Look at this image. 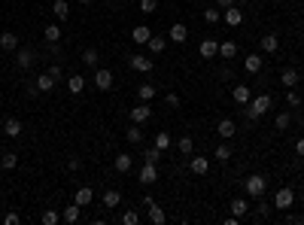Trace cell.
<instances>
[{
  "label": "cell",
  "mask_w": 304,
  "mask_h": 225,
  "mask_svg": "<svg viewBox=\"0 0 304 225\" xmlns=\"http://www.w3.org/2000/svg\"><path fill=\"white\" fill-rule=\"evenodd\" d=\"M268 110H271V95H258V97L250 100V107H246V119L256 122V119H262Z\"/></svg>",
  "instance_id": "obj_1"
},
{
  "label": "cell",
  "mask_w": 304,
  "mask_h": 225,
  "mask_svg": "<svg viewBox=\"0 0 304 225\" xmlns=\"http://www.w3.org/2000/svg\"><path fill=\"white\" fill-rule=\"evenodd\" d=\"M265 189H268V177H262V174H253V177L243 179V192L250 198H262Z\"/></svg>",
  "instance_id": "obj_2"
},
{
  "label": "cell",
  "mask_w": 304,
  "mask_h": 225,
  "mask_svg": "<svg viewBox=\"0 0 304 225\" xmlns=\"http://www.w3.org/2000/svg\"><path fill=\"white\" fill-rule=\"evenodd\" d=\"M128 116H131L134 125H143V122H149V119H152V104H149V100H140L137 107H131V110H128Z\"/></svg>",
  "instance_id": "obj_3"
},
{
  "label": "cell",
  "mask_w": 304,
  "mask_h": 225,
  "mask_svg": "<svg viewBox=\"0 0 304 225\" xmlns=\"http://www.w3.org/2000/svg\"><path fill=\"white\" fill-rule=\"evenodd\" d=\"M292 204H295V189H292V186H283V189L274 195V210H289Z\"/></svg>",
  "instance_id": "obj_4"
},
{
  "label": "cell",
  "mask_w": 304,
  "mask_h": 225,
  "mask_svg": "<svg viewBox=\"0 0 304 225\" xmlns=\"http://www.w3.org/2000/svg\"><path fill=\"white\" fill-rule=\"evenodd\" d=\"M128 64H131V70H137V73H152V67H155V61L146 58V55H131Z\"/></svg>",
  "instance_id": "obj_5"
},
{
  "label": "cell",
  "mask_w": 304,
  "mask_h": 225,
  "mask_svg": "<svg viewBox=\"0 0 304 225\" xmlns=\"http://www.w3.org/2000/svg\"><path fill=\"white\" fill-rule=\"evenodd\" d=\"M146 216H149L152 225H164L167 222V213L161 210V204H155V201H146Z\"/></svg>",
  "instance_id": "obj_6"
},
{
  "label": "cell",
  "mask_w": 304,
  "mask_h": 225,
  "mask_svg": "<svg viewBox=\"0 0 304 225\" xmlns=\"http://www.w3.org/2000/svg\"><path fill=\"white\" fill-rule=\"evenodd\" d=\"M95 88L97 92H110L112 88V73L107 70V67H97L95 70Z\"/></svg>",
  "instance_id": "obj_7"
},
{
  "label": "cell",
  "mask_w": 304,
  "mask_h": 225,
  "mask_svg": "<svg viewBox=\"0 0 304 225\" xmlns=\"http://www.w3.org/2000/svg\"><path fill=\"white\" fill-rule=\"evenodd\" d=\"M33 61H37V52H33V49H16V64H18V70H28V67H33Z\"/></svg>",
  "instance_id": "obj_8"
},
{
  "label": "cell",
  "mask_w": 304,
  "mask_h": 225,
  "mask_svg": "<svg viewBox=\"0 0 304 225\" xmlns=\"http://www.w3.org/2000/svg\"><path fill=\"white\" fill-rule=\"evenodd\" d=\"M155 179H159V167L149 164V161H143V167H140V183L143 186H152Z\"/></svg>",
  "instance_id": "obj_9"
},
{
  "label": "cell",
  "mask_w": 304,
  "mask_h": 225,
  "mask_svg": "<svg viewBox=\"0 0 304 225\" xmlns=\"http://www.w3.org/2000/svg\"><path fill=\"white\" fill-rule=\"evenodd\" d=\"M55 85H58V80H55V76H52L49 70L37 76V88H40V92H43V95H49V92H55Z\"/></svg>",
  "instance_id": "obj_10"
},
{
  "label": "cell",
  "mask_w": 304,
  "mask_h": 225,
  "mask_svg": "<svg viewBox=\"0 0 304 225\" xmlns=\"http://www.w3.org/2000/svg\"><path fill=\"white\" fill-rule=\"evenodd\" d=\"M216 134H219L222 140H231L234 134H238V125H234V119H222L219 125H216Z\"/></svg>",
  "instance_id": "obj_11"
},
{
  "label": "cell",
  "mask_w": 304,
  "mask_h": 225,
  "mask_svg": "<svg viewBox=\"0 0 304 225\" xmlns=\"http://www.w3.org/2000/svg\"><path fill=\"white\" fill-rule=\"evenodd\" d=\"M201 58H216V55H219V43L216 40H213V37H207V40H201Z\"/></svg>",
  "instance_id": "obj_12"
},
{
  "label": "cell",
  "mask_w": 304,
  "mask_h": 225,
  "mask_svg": "<svg viewBox=\"0 0 304 225\" xmlns=\"http://www.w3.org/2000/svg\"><path fill=\"white\" fill-rule=\"evenodd\" d=\"M262 67H265L262 55H246V58H243V70L246 73H262Z\"/></svg>",
  "instance_id": "obj_13"
},
{
  "label": "cell",
  "mask_w": 304,
  "mask_h": 225,
  "mask_svg": "<svg viewBox=\"0 0 304 225\" xmlns=\"http://www.w3.org/2000/svg\"><path fill=\"white\" fill-rule=\"evenodd\" d=\"M112 167H116V171H119V174H128V171H131V167H134V159H131V155H128V152H119V155H116V159H112Z\"/></svg>",
  "instance_id": "obj_14"
},
{
  "label": "cell",
  "mask_w": 304,
  "mask_h": 225,
  "mask_svg": "<svg viewBox=\"0 0 304 225\" xmlns=\"http://www.w3.org/2000/svg\"><path fill=\"white\" fill-rule=\"evenodd\" d=\"M0 49L3 52H16L18 49V33H13V31L0 33Z\"/></svg>",
  "instance_id": "obj_15"
},
{
  "label": "cell",
  "mask_w": 304,
  "mask_h": 225,
  "mask_svg": "<svg viewBox=\"0 0 304 225\" xmlns=\"http://www.w3.org/2000/svg\"><path fill=\"white\" fill-rule=\"evenodd\" d=\"M231 97H234V104H240V107H246V104H250V85H243V82H238V85H234V92H231Z\"/></svg>",
  "instance_id": "obj_16"
},
{
  "label": "cell",
  "mask_w": 304,
  "mask_h": 225,
  "mask_svg": "<svg viewBox=\"0 0 304 225\" xmlns=\"http://www.w3.org/2000/svg\"><path fill=\"white\" fill-rule=\"evenodd\" d=\"M189 167H192V174H198V177H204V174L210 171V161L204 159V155H192V161H189Z\"/></svg>",
  "instance_id": "obj_17"
},
{
  "label": "cell",
  "mask_w": 304,
  "mask_h": 225,
  "mask_svg": "<svg viewBox=\"0 0 304 225\" xmlns=\"http://www.w3.org/2000/svg\"><path fill=\"white\" fill-rule=\"evenodd\" d=\"M167 37H171L174 43H186V40H189V28L183 25V21H176V25L167 31Z\"/></svg>",
  "instance_id": "obj_18"
},
{
  "label": "cell",
  "mask_w": 304,
  "mask_h": 225,
  "mask_svg": "<svg viewBox=\"0 0 304 225\" xmlns=\"http://www.w3.org/2000/svg\"><path fill=\"white\" fill-rule=\"evenodd\" d=\"M225 25H231V28H238L240 25V21H243V9H238V6H228V9H225Z\"/></svg>",
  "instance_id": "obj_19"
},
{
  "label": "cell",
  "mask_w": 304,
  "mask_h": 225,
  "mask_svg": "<svg viewBox=\"0 0 304 225\" xmlns=\"http://www.w3.org/2000/svg\"><path fill=\"white\" fill-rule=\"evenodd\" d=\"M277 49H280V37H277V33H265V37H262V52L274 55Z\"/></svg>",
  "instance_id": "obj_20"
},
{
  "label": "cell",
  "mask_w": 304,
  "mask_h": 225,
  "mask_svg": "<svg viewBox=\"0 0 304 225\" xmlns=\"http://www.w3.org/2000/svg\"><path fill=\"white\" fill-rule=\"evenodd\" d=\"M92 198H95V192H92L88 186H80V189H76V195H73V201H76L80 207H88V204H92Z\"/></svg>",
  "instance_id": "obj_21"
},
{
  "label": "cell",
  "mask_w": 304,
  "mask_h": 225,
  "mask_svg": "<svg viewBox=\"0 0 304 225\" xmlns=\"http://www.w3.org/2000/svg\"><path fill=\"white\" fill-rule=\"evenodd\" d=\"M280 82H283L286 88H295L301 80H298V70H295V67H286V70L283 73H280Z\"/></svg>",
  "instance_id": "obj_22"
},
{
  "label": "cell",
  "mask_w": 304,
  "mask_h": 225,
  "mask_svg": "<svg viewBox=\"0 0 304 225\" xmlns=\"http://www.w3.org/2000/svg\"><path fill=\"white\" fill-rule=\"evenodd\" d=\"M149 37H152V31L146 28V25H137V28L131 31V40H134V43H140V46H146V43H149Z\"/></svg>",
  "instance_id": "obj_23"
},
{
  "label": "cell",
  "mask_w": 304,
  "mask_h": 225,
  "mask_svg": "<svg viewBox=\"0 0 304 225\" xmlns=\"http://www.w3.org/2000/svg\"><path fill=\"white\" fill-rule=\"evenodd\" d=\"M119 204H122V192H119V189H107V192H104V207L116 210Z\"/></svg>",
  "instance_id": "obj_24"
},
{
  "label": "cell",
  "mask_w": 304,
  "mask_h": 225,
  "mask_svg": "<svg viewBox=\"0 0 304 225\" xmlns=\"http://www.w3.org/2000/svg\"><path fill=\"white\" fill-rule=\"evenodd\" d=\"M52 13H55V18H58V21H67V18H70V6H67V0H55Z\"/></svg>",
  "instance_id": "obj_25"
},
{
  "label": "cell",
  "mask_w": 304,
  "mask_h": 225,
  "mask_svg": "<svg viewBox=\"0 0 304 225\" xmlns=\"http://www.w3.org/2000/svg\"><path fill=\"white\" fill-rule=\"evenodd\" d=\"M155 95H159V88H155L152 82H143V85L137 88V97H140V100H149V104L155 100Z\"/></svg>",
  "instance_id": "obj_26"
},
{
  "label": "cell",
  "mask_w": 304,
  "mask_h": 225,
  "mask_svg": "<svg viewBox=\"0 0 304 225\" xmlns=\"http://www.w3.org/2000/svg\"><path fill=\"white\" fill-rule=\"evenodd\" d=\"M231 213H234V216H246V213H250V201H246V198H234L231 201Z\"/></svg>",
  "instance_id": "obj_27"
},
{
  "label": "cell",
  "mask_w": 304,
  "mask_h": 225,
  "mask_svg": "<svg viewBox=\"0 0 304 225\" xmlns=\"http://www.w3.org/2000/svg\"><path fill=\"white\" fill-rule=\"evenodd\" d=\"M80 210H82V207L73 201V204H67V210L61 213V219H64V222H70V225H73V222H80Z\"/></svg>",
  "instance_id": "obj_28"
},
{
  "label": "cell",
  "mask_w": 304,
  "mask_h": 225,
  "mask_svg": "<svg viewBox=\"0 0 304 225\" xmlns=\"http://www.w3.org/2000/svg\"><path fill=\"white\" fill-rule=\"evenodd\" d=\"M146 46H149V52H152V55H161V52H164V46H167V40H164V37H159V33H152Z\"/></svg>",
  "instance_id": "obj_29"
},
{
  "label": "cell",
  "mask_w": 304,
  "mask_h": 225,
  "mask_svg": "<svg viewBox=\"0 0 304 225\" xmlns=\"http://www.w3.org/2000/svg\"><path fill=\"white\" fill-rule=\"evenodd\" d=\"M219 55H222L225 61H228V58H234V55H238V43H234V40H225V43H219Z\"/></svg>",
  "instance_id": "obj_30"
},
{
  "label": "cell",
  "mask_w": 304,
  "mask_h": 225,
  "mask_svg": "<svg viewBox=\"0 0 304 225\" xmlns=\"http://www.w3.org/2000/svg\"><path fill=\"white\" fill-rule=\"evenodd\" d=\"M3 131H6V137H18L21 134V122L18 119H3Z\"/></svg>",
  "instance_id": "obj_31"
},
{
  "label": "cell",
  "mask_w": 304,
  "mask_h": 225,
  "mask_svg": "<svg viewBox=\"0 0 304 225\" xmlns=\"http://www.w3.org/2000/svg\"><path fill=\"white\" fill-rule=\"evenodd\" d=\"M140 155H143V161H149V164H159V159H161V149H159V146H146V149H143Z\"/></svg>",
  "instance_id": "obj_32"
},
{
  "label": "cell",
  "mask_w": 304,
  "mask_h": 225,
  "mask_svg": "<svg viewBox=\"0 0 304 225\" xmlns=\"http://www.w3.org/2000/svg\"><path fill=\"white\" fill-rule=\"evenodd\" d=\"M67 88H70V95H82V88H85V80L80 73L76 76H70V80H67Z\"/></svg>",
  "instance_id": "obj_33"
},
{
  "label": "cell",
  "mask_w": 304,
  "mask_h": 225,
  "mask_svg": "<svg viewBox=\"0 0 304 225\" xmlns=\"http://www.w3.org/2000/svg\"><path fill=\"white\" fill-rule=\"evenodd\" d=\"M292 125V112H277V116H274V128L277 131H286Z\"/></svg>",
  "instance_id": "obj_34"
},
{
  "label": "cell",
  "mask_w": 304,
  "mask_h": 225,
  "mask_svg": "<svg viewBox=\"0 0 304 225\" xmlns=\"http://www.w3.org/2000/svg\"><path fill=\"white\" fill-rule=\"evenodd\" d=\"M16 164H18V155L16 152H3V155H0V167H3V171H13Z\"/></svg>",
  "instance_id": "obj_35"
},
{
  "label": "cell",
  "mask_w": 304,
  "mask_h": 225,
  "mask_svg": "<svg viewBox=\"0 0 304 225\" xmlns=\"http://www.w3.org/2000/svg\"><path fill=\"white\" fill-rule=\"evenodd\" d=\"M176 149L183 152V155H192V152H195V140H192V137H179V140H176Z\"/></svg>",
  "instance_id": "obj_36"
},
{
  "label": "cell",
  "mask_w": 304,
  "mask_h": 225,
  "mask_svg": "<svg viewBox=\"0 0 304 225\" xmlns=\"http://www.w3.org/2000/svg\"><path fill=\"white\" fill-rule=\"evenodd\" d=\"M43 37H46V43H58V40H61V28H58V25H46Z\"/></svg>",
  "instance_id": "obj_37"
},
{
  "label": "cell",
  "mask_w": 304,
  "mask_h": 225,
  "mask_svg": "<svg viewBox=\"0 0 304 225\" xmlns=\"http://www.w3.org/2000/svg\"><path fill=\"white\" fill-rule=\"evenodd\" d=\"M125 134H128V143H134V146H140V143H143V131H140V125H131Z\"/></svg>",
  "instance_id": "obj_38"
},
{
  "label": "cell",
  "mask_w": 304,
  "mask_h": 225,
  "mask_svg": "<svg viewBox=\"0 0 304 225\" xmlns=\"http://www.w3.org/2000/svg\"><path fill=\"white\" fill-rule=\"evenodd\" d=\"M213 155H216V159H219V161L225 164V161H228L234 152H231V146H228V143H219V146H216V152H213Z\"/></svg>",
  "instance_id": "obj_39"
},
{
  "label": "cell",
  "mask_w": 304,
  "mask_h": 225,
  "mask_svg": "<svg viewBox=\"0 0 304 225\" xmlns=\"http://www.w3.org/2000/svg\"><path fill=\"white\" fill-rule=\"evenodd\" d=\"M82 64L85 67H97V49H85L82 52Z\"/></svg>",
  "instance_id": "obj_40"
},
{
  "label": "cell",
  "mask_w": 304,
  "mask_h": 225,
  "mask_svg": "<svg viewBox=\"0 0 304 225\" xmlns=\"http://www.w3.org/2000/svg\"><path fill=\"white\" fill-rule=\"evenodd\" d=\"M155 146H159V149L164 152L167 146H171V134H167V131H159V134H155Z\"/></svg>",
  "instance_id": "obj_41"
},
{
  "label": "cell",
  "mask_w": 304,
  "mask_h": 225,
  "mask_svg": "<svg viewBox=\"0 0 304 225\" xmlns=\"http://www.w3.org/2000/svg\"><path fill=\"white\" fill-rule=\"evenodd\" d=\"M122 222H125V225H137L140 222V213L137 210H125V213H122Z\"/></svg>",
  "instance_id": "obj_42"
},
{
  "label": "cell",
  "mask_w": 304,
  "mask_h": 225,
  "mask_svg": "<svg viewBox=\"0 0 304 225\" xmlns=\"http://www.w3.org/2000/svg\"><path fill=\"white\" fill-rule=\"evenodd\" d=\"M155 9H159V0H140V13H146V16H152Z\"/></svg>",
  "instance_id": "obj_43"
},
{
  "label": "cell",
  "mask_w": 304,
  "mask_h": 225,
  "mask_svg": "<svg viewBox=\"0 0 304 225\" xmlns=\"http://www.w3.org/2000/svg\"><path fill=\"white\" fill-rule=\"evenodd\" d=\"M222 18V13H219V6L216 9H204V21H207V25H216V21Z\"/></svg>",
  "instance_id": "obj_44"
},
{
  "label": "cell",
  "mask_w": 304,
  "mask_h": 225,
  "mask_svg": "<svg viewBox=\"0 0 304 225\" xmlns=\"http://www.w3.org/2000/svg\"><path fill=\"white\" fill-rule=\"evenodd\" d=\"M58 219H61V216H58L55 210H43V216H40V222H43V225H55Z\"/></svg>",
  "instance_id": "obj_45"
},
{
  "label": "cell",
  "mask_w": 304,
  "mask_h": 225,
  "mask_svg": "<svg viewBox=\"0 0 304 225\" xmlns=\"http://www.w3.org/2000/svg\"><path fill=\"white\" fill-rule=\"evenodd\" d=\"M82 167V159L80 155H70V159H67V171H80Z\"/></svg>",
  "instance_id": "obj_46"
},
{
  "label": "cell",
  "mask_w": 304,
  "mask_h": 225,
  "mask_svg": "<svg viewBox=\"0 0 304 225\" xmlns=\"http://www.w3.org/2000/svg\"><path fill=\"white\" fill-rule=\"evenodd\" d=\"M18 222H21V216H18V213H13V210L3 216V225H18Z\"/></svg>",
  "instance_id": "obj_47"
},
{
  "label": "cell",
  "mask_w": 304,
  "mask_h": 225,
  "mask_svg": "<svg viewBox=\"0 0 304 225\" xmlns=\"http://www.w3.org/2000/svg\"><path fill=\"white\" fill-rule=\"evenodd\" d=\"M256 213H258L262 219H268V216H271V204H265V201H262V204L256 207Z\"/></svg>",
  "instance_id": "obj_48"
},
{
  "label": "cell",
  "mask_w": 304,
  "mask_h": 225,
  "mask_svg": "<svg viewBox=\"0 0 304 225\" xmlns=\"http://www.w3.org/2000/svg\"><path fill=\"white\" fill-rule=\"evenodd\" d=\"M25 95H28V97H37V95H43V92L37 88V82H28V85H25Z\"/></svg>",
  "instance_id": "obj_49"
},
{
  "label": "cell",
  "mask_w": 304,
  "mask_h": 225,
  "mask_svg": "<svg viewBox=\"0 0 304 225\" xmlns=\"http://www.w3.org/2000/svg\"><path fill=\"white\" fill-rule=\"evenodd\" d=\"M286 104H289V107H301V100H298V95L292 92V88H289V95H286Z\"/></svg>",
  "instance_id": "obj_50"
},
{
  "label": "cell",
  "mask_w": 304,
  "mask_h": 225,
  "mask_svg": "<svg viewBox=\"0 0 304 225\" xmlns=\"http://www.w3.org/2000/svg\"><path fill=\"white\" fill-rule=\"evenodd\" d=\"M49 73H52V76H55V80H58V82H61V76H64V70H61V64H52V67H49Z\"/></svg>",
  "instance_id": "obj_51"
},
{
  "label": "cell",
  "mask_w": 304,
  "mask_h": 225,
  "mask_svg": "<svg viewBox=\"0 0 304 225\" xmlns=\"http://www.w3.org/2000/svg\"><path fill=\"white\" fill-rule=\"evenodd\" d=\"M164 100H167V107H179V97H176V95H174V92H171V95H167V97H164Z\"/></svg>",
  "instance_id": "obj_52"
},
{
  "label": "cell",
  "mask_w": 304,
  "mask_h": 225,
  "mask_svg": "<svg viewBox=\"0 0 304 225\" xmlns=\"http://www.w3.org/2000/svg\"><path fill=\"white\" fill-rule=\"evenodd\" d=\"M234 3H238V0H216L219 9H228V6H234Z\"/></svg>",
  "instance_id": "obj_53"
},
{
  "label": "cell",
  "mask_w": 304,
  "mask_h": 225,
  "mask_svg": "<svg viewBox=\"0 0 304 225\" xmlns=\"http://www.w3.org/2000/svg\"><path fill=\"white\" fill-rule=\"evenodd\" d=\"M295 152H298V155H304V137H298V143H295Z\"/></svg>",
  "instance_id": "obj_54"
},
{
  "label": "cell",
  "mask_w": 304,
  "mask_h": 225,
  "mask_svg": "<svg viewBox=\"0 0 304 225\" xmlns=\"http://www.w3.org/2000/svg\"><path fill=\"white\" fill-rule=\"evenodd\" d=\"M0 131H3V119H0Z\"/></svg>",
  "instance_id": "obj_55"
},
{
  "label": "cell",
  "mask_w": 304,
  "mask_h": 225,
  "mask_svg": "<svg viewBox=\"0 0 304 225\" xmlns=\"http://www.w3.org/2000/svg\"><path fill=\"white\" fill-rule=\"evenodd\" d=\"M80 3H92V0H80Z\"/></svg>",
  "instance_id": "obj_56"
},
{
  "label": "cell",
  "mask_w": 304,
  "mask_h": 225,
  "mask_svg": "<svg viewBox=\"0 0 304 225\" xmlns=\"http://www.w3.org/2000/svg\"><path fill=\"white\" fill-rule=\"evenodd\" d=\"M301 207H304V198H301Z\"/></svg>",
  "instance_id": "obj_57"
},
{
  "label": "cell",
  "mask_w": 304,
  "mask_h": 225,
  "mask_svg": "<svg viewBox=\"0 0 304 225\" xmlns=\"http://www.w3.org/2000/svg\"><path fill=\"white\" fill-rule=\"evenodd\" d=\"M301 82H304V80H301Z\"/></svg>",
  "instance_id": "obj_58"
}]
</instances>
